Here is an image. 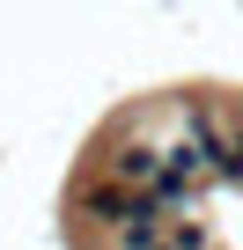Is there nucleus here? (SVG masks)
I'll return each mask as SVG.
<instances>
[{
	"mask_svg": "<svg viewBox=\"0 0 243 250\" xmlns=\"http://www.w3.org/2000/svg\"><path fill=\"white\" fill-rule=\"evenodd\" d=\"M148 199H155V213H170V206H192V199H199V184H192L184 169H162V177L148 184Z\"/></svg>",
	"mask_w": 243,
	"mask_h": 250,
	"instance_id": "obj_3",
	"label": "nucleus"
},
{
	"mask_svg": "<svg viewBox=\"0 0 243 250\" xmlns=\"http://www.w3.org/2000/svg\"><path fill=\"white\" fill-rule=\"evenodd\" d=\"M236 162H243V133H236Z\"/></svg>",
	"mask_w": 243,
	"mask_h": 250,
	"instance_id": "obj_5",
	"label": "nucleus"
},
{
	"mask_svg": "<svg viewBox=\"0 0 243 250\" xmlns=\"http://www.w3.org/2000/svg\"><path fill=\"white\" fill-rule=\"evenodd\" d=\"M162 169H170V155H162V147H140V140L110 155V184H126V191H133V184H155Z\"/></svg>",
	"mask_w": 243,
	"mask_h": 250,
	"instance_id": "obj_2",
	"label": "nucleus"
},
{
	"mask_svg": "<svg viewBox=\"0 0 243 250\" xmlns=\"http://www.w3.org/2000/svg\"><path fill=\"white\" fill-rule=\"evenodd\" d=\"M170 250H206V228H199V221H177V228H170Z\"/></svg>",
	"mask_w": 243,
	"mask_h": 250,
	"instance_id": "obj_4",
	"label": "nucleus"
},
{
	"mask_svg": "<svg viewBox=\"0 0 243 250\" xmlns=\"http://www.w3.org/2000/svg\"><path fill=\"white\" fill-rule=\"evenodd\" d=\"M140 206H148V199H140V191H126V184H110V177H103V184H88V191H81V213H88V221H96V228H118V235H126V228H133V221H140Z\"/></svg>",
	"mask_w": 243,
	"mask_h": 250,
	"instance_id": "obj_1",
	"label": "nucleus"
}]
</instances>
